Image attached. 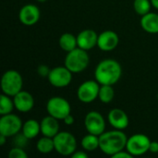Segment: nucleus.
I'll return each instance as SVG.
<instances>
[{
	"mask_svg": "<svg viewBox=\"0 0 158 158\" xmlns=\"http://www.w3.org/2000/svg\"><path fill=\"white\" fill-rule=\"evenodd\" d=\"M121 75L120 64L111 58L100 61L94 70V78L101 85H114L120 80Z\"/></svg>",
	"mask_w": 158,
	"mask_h": 158,
	"instance_id": "nucleus-1",
	"label": "nucleus"
},
{
	"mask_svg": "<svg viewBox=\"0 0 158 158\" xmlns=\"http://www.w3.org/2000/svg\"><path fill=\"white\" fill-rule=\"evenodd\" d=\"M128 142L127 135L121 130L105 131L99 136V149L106 155L113 156L125 150Z\"/></svg>",
	"mask_w": 158,
	"mask_h": 158,
	"instance_id": "nucleus-2",
	"label": "nucleus"
},
{
	"mask_svg": "<svg viewBox=\"0 0 158 158\" xmlns=\"http://www.w3.org/2000/svg\"><path fill=\"white\" fill-rule=\"evenodd\" d=\"M90 63V57L86 50L80 47L69 52L65 57L64 64L72 73H80L84 71Z\"/></svg>",
	"mask_w": 158,
	"mask_h": 158,
	"instance_id": "nucleus-3",
	"label": "nucleus"
},
{
	"mask_svg": "<svg viewBox=\"0 0 158 158\" xmlns=\"http://www.w3.org/2000/svg\"><path fill=\"white\" fill-rule=\"evenodd\" d=\"M23 80L19 72L15 69L6 70L1 79V89L3 94L14 97L22 91Z\"/></svg>",
	"mask_w": 158,
	"mask_h": 158,
	"instance_id": "nucleus-4",
	"label": "nucleus"
},
{
	"mask_svg": "<svg viewBox=\"0 0 158 158\" xmlns=\"http://www.w3.org/2000/svg\"><path fill=\"white\" fill-rule=\"evenodd\" d=\"M55 151L61 156H72L77 149V141L75 136L68 131H59L54 138Z\"/></svg>",
	"mask_w": 158,
	"mask_h": 158,
	"instance_id": "nucleus-5",
	"label": "nucleus"
},
{
	"mask_svg": "<svg viewBox=\"0 0 158 158\" xmlns=\"http://www.w3.org/2000/svg\"><path fill=\"white\" fill-rule=\"evenodd\" d=\"M46 111L48 115L58 120H63L71 112L69 101L60 96L51 97L46 103Z\"/></svg>",
	"mask_w": 158,
	"mask_h": 158,
	"instance_id": "nucleus-6",
	"label": "nucleus"
},
{
	"mask_svg": "<svg viewBox=\"0 0 158 158\" xmlns=\"http://www.w3.org/2000/svg\"><path fill=\"white\" fill-rule=\"evenodd\" d=\"M151 140L145 134L137 133L128 138L126 150L133 156H139L149 152Z\"/></svg>",
	"mask_w": 158,
	"mask_h": 158,
	"instance_id": "nucleus-7",
	"label": "nucleus"
},
{
	"mask_svg": "<svg viewBox=\"0 0 158 158\" xmlns=\"http://www.w3.org/2000/svg\"><path fill=\"white\" fill-rule=\"evenodd\" d=\"M22 121L17 115L7 114L0 118V134L6 137H13L22 130Z\"/></svg>",
	"mask_w": 158,
	"mask_h": 158,
	"instance_id": "nucleus-8",
	"label": "nucleus"
},
{
	"mask_svg": "<svg viewBox=\"0 0 158 158\" xmlns=\"http://www.w3.org/2000/svg\"><path fill=\"white\" fill-rule=\"evenodd\" d=\"M100 86L101 84L96 80H90L82 82L77 90L78 99L84 104H90L94 102L96 98H98Z\"/></svg>",
	"mask_w": 158,
	"mask_h": 158,
	"instance_id": "nucleus-9",
	"label": "nucleus"
},
{
	"mask_svg": "<svg viewBox=\"0 0 158 158\" xmlns=\"http://www.w3.org/2000/svg\"><path fill=\"white\" fill-rule=\"evenodd\" d=\"M72 72L66 67H56L50 70L47 77L49 83L56 88H64L70 84L72 81Z\"/></svg>",
	"mask_w": 158,
	"mask_h": 158,
	"instance_id": "nucleus-10",
	"label": "nucleus"
},
{
	"mask_svg": "<svg viewBox=\"0 0 158 158\" xmlns=\"http://www.w3.org/2000/svg\"><path fill=\"white\" fill-rule=\"evenodd\" d=\"M84 126L88 133L100 136L106 131V121L102 114L97 111H90L84 118Z\"/></svg>",
	"mask_w": 158,
	"mask_h": 158,
	"instance_id": "nucleus-11",
	"label": "nucleus"
},
{
	"mask_svg": "<svg viewBox=\"0 0 158 158\" xmlns=\"http://www.w3.org/2000/svg\"><path fill=\"white\" fill-rule=\"evenodd\" d=\"M40 9L37 6L27 4L23 6L19 12V19L25 26H32L40 19Z\"/></svg>",
	"mask_w": 158,
	"mask_h": 158,
	"instance_id": "nucleus-12",
	"label": "nucleus"
},
{
	"mask_svg": "<svg viewBox=\"0 0 158 158\" xmlns=\"http://www.w3.org/2000/svg\"><path fill=\"white\" fill-rule=\"evenodd\" d=\"M119 43V37L117 32L113 31H105L98 35L97 46L100 50L105 52H109L114 50Z\"/></svg>",
	"mask_w": 158,
	"mask_h": 158,
	"instance_id": "nucleus-13",
	"label": "nucleus"
},
{
	"mask_svg": "<svg viewBox=\"0 0 158 158\" xmlns=\"http://www.w3.org/2000/svg\"><path fill=\"white\" fill-rule=\"evenodd\" d=\"M98 35L95 31L91 29H86L81 31L77 35L78 47L89 51L94 48L98 43Z\"/></svg>",
	"mask_w": 158,
	"mask_h": 158,
	"instance_id": "nucleus-14",
	"label": "nucleus"
},
{
	"mask_svg": "<svg viewBox=\"0 0 158 158\" xmlns=\"http://www.w3.org/2000/svg\"><path fill=\"white\" fill-rule=\"evenodd\" d=\"M107 120L114 129L121 131L128 128L130 123L127 113L119 108L111 109L107 115Z\"/></svg>",
	"mask_w": 158,
	"mask_h": 158,
	"instance_id": "nucleus-15",
	"label": "nucleus"
},
{
	"mask_svg": "<svg viewBox=\"0 0 158 158\" xmlns=\"http://www.w3.org/2000/svg\"><path fill=\"white\" fill-rule=\"evenodd\" d=\"M13 101L15 108L22 113H27L31 111L34 106L33 96L26 91H20L19 94H17L13 97Z\"/></svg>",
	"mask_w": 158,
	"mask_h": 158,
	"instance_id": "nucleus-16",
	"label": "nucleus"
},
{
	"mask_svg": "<svg viewBox=\"0 0 158 158\" xmlns=\"http://www.w3.org/2000/svg\"><path fill=\"white\" fill-rule=\"evenodd\" d=\"M41 133L44 136L54 138L59 132V122L56 118L48 115L44 117L41 122Z\"/></svg>",
	"mask_w": 158,
	"mask_h": 158,
	"instance_id": "nucleus-17",
	"label": "nucleus"
},
{
	"mask_svg": "<svg viewBox=\"0 0 158 158\" xmlns=\"http://www.w3.org/2000/svg\"><path fill=\"white\" fill-rule=\"evenodd\" d=\"M141 26L148 33H158V14L149 12L142 16Z\"/></svg>",
	"mask_w": 158,
	"mask_h": 158,
	"instance_id": "nucleus-18",
	"label": "nucleus"
},
{
	"mask_svg": "<svg viewBox=\"0 0 158 158\" xmlns=\"http://www.w3.org/2000/svg\"><path fill=\"white\" fill-rule=\"evenodd\" d=\"M21 132L29 139H34L41 132V124L35 119H28L23 123Z\"/></svg>",
	"mask_w": 158,
	"mask_h": 158,
	"instance_id": "nucleus-19",
	"label": "nucleus"
},
{
	"mask_svg": "<svg viewBox=\"0 0 158 158\" xmlns=\"http://www.w3.org/2000/svg\"><path fill=\"white\" fill-rule=\"evenodd\" d=\"M59 46L62 50L69 53L75 48L78 47V42H77V36L70 32H65L63 33L59 38Z\"/></svg>",
	"mask_w": 158,
	"mask_h": 158,
	"instance_id": "nucleus-20",
	"label": "nucleus"
},
{
	"mask_svg": "<svg viewBox=\"0 0 158 158\" xmlns=\"http://www.w3.org/2000/svg\"><path fill=\"white\" fill-rule=\"evenodd\" d=\"M81 147L86 152H93L99 148V136L88 133L81 140Z\"/></svg>",
	"mask_w": 158,
	"mask_h": 158,
	"instance_id": "nucleus-21",
	"label": "nucleus"
},
{
	"mask_svg": "<svg viewBox=\"0 0 158 158\" xmlns=\"http://www.w3.org/2000/svg\"><path fill=\"white\" fill-rule=\"evenodd\" d=\"M36 148L39 153L47 155L50 154L52 151L55 150V143H54V139L51 137L47 136H43L41 139L36 143Z\"/></svg>",
	"mask_w": 158,
	"mask_h": 158,
	"instance_id": "nucleus-22",
	"label": "nucleus"
},
{
	"mask_svg": "<svg viewBox=\"0 0 158 158\" xmlns=\"http://www.w3.org/2000/svg\"><path fill=\"white\" fill-rule=\"evenodd\" d=\"M115 96V92L112 85H101L99 90L98 98L104 104H109L112 102Z\"/></svg>",
	"mask_w": 158,
	"mask_h": 158,
	"instance_id": "nucleus-23",
	"label": "nucleus"
},
{
	"mask_svg": "<svg viewBox=\"0 0 158 158\" xmlns=\"http://www.w3.org/2000/svg\"><path fill=\"white\" fill-rule=\"evenodd\" d=\"M10 97L11 96L6 95L5 94H1L0 96V115L1 116L10 114L13 111L15 105H14L13 99H11Z\"/></svg>",
	"mask_w": 158,
	"mask_h": 158,
	"instance_id": "nucleus-24",
	"label": "nucleus"
},
{
	"mask_svg": "<svg viewBox=\"0 0 158 158\" xmlns=\"http://www.w3.org/2000/svg\"><path fill=\"white\" fill-rule=\"evenodd\" d=\"M151 0H134L133 2V8L135 12L140 16H143L149 13L151 10Z\"/></svg>",
	"mask_w": 158,
	"mask_h": 158,
	"instance_id": "nucleus-25",
	"label": "nucleus"
},
{
	"mask_svg": "<svg viewBox=\"0 0 158 158\" xmlns=\"http://www.w3.org/2000/svg\"><path fill=\"white\" fill-rule=\"evenodd\" d=\"M29 139L21 132V133H18L16 135L13 136V146L15 147H20V148H24L26 145H27V143H28Z\"/></svg>",
	"mask_w": 158,
	"mask_h": 158,
	"instance_id": "nucleus-26",
	"label": "nucleus"
},
{
	"mask_svg": "<svg viewBox=\"0 0 158 158\" xmlns=\"http://www.w3.org/2000/svg\"><path fill=\"white\" fill-rule=\"evenodd\" d=\"M8 157L9 158H27L28 155L25 153L23 148L20 147H15L13 146L12 149L8 153Z\"/></svg>",
	"mask_w": 158,
	"mask_h": 158,
	"instance_id": "nucleus-27",
	"label": "nucleus"
},
{
	"mask_svg": "<svg viewBox=\"0 0 158 158\" xmlns=\"http://www.w3.org/2000/svg\"><path fill=\"white\" fill-rule=\"evenodd\" d=\"M50 69L46 66V65H40L37 68V73L41 76V77H48L49 73H50Z\"/></svg>",
	"mask_w": 158,
	"mask_h": 158,
	"instance_id": "nucleus-28",
	"label": "nucleus"
},
{
	"mask_svg": "<svg viewBox=\"0 0 158 158\" xmlns=\"http://www.w3.org/2000/svg\"><path fill=\"white\" fill-rule=\"evenodd\" d=\"M112 157L113 158H131V157H133V156H132L131 154H130L127 150H126V151L122 150V151H120V152L117 153L116 155H114Z\"/></svg>",
	"mask_w": 158,
	"mask_h": 158,
	"instance_id": "nucleus-29",
	"label": "nucleus"
},
{
	"mask_svg": "<svg viewBox=\"0 0 158 158\" xmlns=\"http://www.w3.org/2000/svg\"><path fill=\"white\" fill-rule=\"evenodd\" d=\"M149 152L152 154H157L158 153V142H152L149 146Z\"/></svg>",
	"mask_w": 158,
	"mask_h": 158,
	"instance_id": "nucleus-30",
	"label": "nucleus"
},
{
	"mask_svg": "<svg viewBox=\"0 0 158 158\" xmlns=\"http://www.w3.org/2000/svg\"><path fill=\"white\" fill-rule=\"evenodd\" d=\"M72 158H87L88 157V155L85 153V150L84 151H76L72 156Z\"/></svg>",
	"mask_w": 158,
	"mask_h": 158,
	"instance_id": "nucleus-31",
	"label": "nucleus"
},
{
	"mask_svg": "<svg viewBox=\"0 0 158 158\" xmlns=\"http://www.w3.org/2000/svg\"><path fill=\"white\" fill-rule=\"evenodd\" d=\"M63 121H64V123L66 124V125H68V126H70V125H72V124H74V121H75V119H74V117L71 115V114H69V115H68L64 119H63Z\"/></svg>",
	"mask_w": 158,
	"mask_h": 158,
	"instance_id": "nucleus-32",
	"label": "nucleus"
},
{
	"mask_svg": "<svg viewBox=\"0 0 158 158\" xmlns=\"http://www.w3.org/2000/svg\"><path fill=\"white\" fill-rule=\"evenodd\" d=\"M7 137L3 135V134H0V145H4L6 143V139Z\"/></svg>",
	"mask_w": 158,
	"mask_h": 158,
	"instance_id": "nucleus-33",
	"label": "nucleus"
},
{
	"mask_svg": "<svg viewBox=\"0 0 158 158\" xmlns=\"http://www.w3.org/2000/svg\"><path fill=\"white\" fill-rule=\"evenodd\" d=\"M151 3H152V6L158 9V0H151Z\"/></svg>",
	"mask_w": 158,
	"mask_h": 158,
	"instance_id": "nucleus-34",
	"label": "nucleus"
},
{
	"mask_svg": "<svg viewBox=\"0 0 158 158\" xmlns=\"http://www.w3.org/2000/svg\"><path fill=\"white\" fill-rule=\"evenodd\" d=\"M37 2H40V3H44V2H45V1H47V0H36Z\"/></svg>",
	"mask_w": 158,
	"mask_h": 158,
	"instance_id": "nucleus-35",
	"label": "nucleus"
}]
</instances>
